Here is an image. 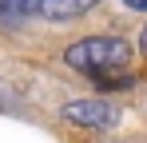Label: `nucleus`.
<instances>
[{
	"label": "nucleus",
	"instance_id": "obj_4",
	"mask_svg": "<svg viewBox=\"0 0 147 143\" xmlns=\"http://www.w3.org/2000/svg\"><path fill=\"white\" fill-rule=\"evenodd\" d=\"M36 8H40V0H0V20L20 24L24 16H32Z\"/></svg>",
	"mask_w": 147,
	"mask_h": 143
},
{
	"label": "nucleus",
	"instance_id": "obj_5",
	"mask_svg": "<svg viewBox=\"0 0 147 143\" xmlns=\"http://www.w3.org/2000/svg\"><path fill=\"white\" fill-rule=\"evenodd\" d=\"M123 4H127L131 12H147V0H123Z\"/></svg>",
	"mask_w": 147,
	"mask_h": 143
},
{
	"label": "nucleus",
	"instance_id": "obj_2",
	"mask_svg": "<svg viewBox=\"0 0 147 143\" xmlns=\"http://www.w3.org/2000/svg\"><path fill=\"white\" fill-rule=\"evenodd\" d=\"M64 119L88 131H111L119 123V107L111 99H72V103H64Z\"/></svg>",
	"mask_w": 147,
	"mask_h": 143
},
{
	"label": "nucleus",
	"instance_id": "obj_1",
	"mask_svg": "<svg viewBox=\"0 0 147 143\" xmlns=\"http://www.w3.org/2000/svg\"><path fill=\"white\" fill-rule=\"evenodd\" d=\"M64 64L80 76H92L103 88H119L127 80H119L123 72L131 68V44L123 36H88V40H76L64 52Z\"/></svg>",
	"mask_w": 147,
	"mask_h": 143
},
{
	"label": "nucleus",
	"instance_id": "obj_3",
	"mask_svg": "<svg viewBox=\"0 0 147 143\" xmlns=\"http://www.w3.org/2000/svg\"><path fill=\"white\" fill-rule=\"evenodd\" d=\"M96 0H40V16H48V20H76V16H84L88 8H92Z\"/></svg>",
	"mask_w": 147,
	"mask_h": 143
}]
</instances>
